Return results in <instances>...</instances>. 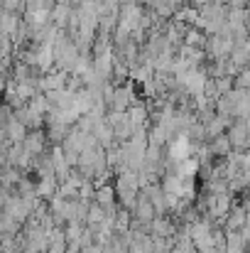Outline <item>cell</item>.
<instances>
[{
	"mask_svg": "<svg viewBox=\"0 0 250 253\" xmlns=\"http://www.w3.org/2000/svg\"><path fill=\"white\" fill-rule=\"evenodd\" d=\"M231 145H233V153H248L250 150V130L246 121H233L231 128L226 130Z\"/></svg>",
	"mask_w": 250,
	"mask_h": 253,
	"instance_id": "cell-1",
	"label": "cell"
},
{
	"mask_svg": "<svg viewBox=\"0 0 250 253\" xmlns=\"http://www.w3.org/2000/svg\"><path fill=\"white\" fill-rule=\"evenodd\" d=\"M248 207L243 204V202H238L236 199V204H233V209H231V214L223 219V231L226 234H233V231H243V226H246V219H248Z\"/></svg>",
	"mask_w": 250,
	"mask_h": 253,
	"instance_id": "cell-3",
	"label": "cell"
},
{
	"mask_svg": "<svg viewBox=\"0 0 250 253\" xmlns=\"http://www.w3.org/2000/svg\"><path fill=\"white\" fill-rule=\"evenodd\" d=\"M0 25H2V35L12 37V35L20 30V25H22V17H20V15H15V12H5V10H2Z\"/></svg>",
	"mask_w": 250,
	"mask_h": 253,
	"instance_id": "cell-8",
	"label": "cell"
},
{
	"mask_svg": "<svg viewBox=\"0 0 250 253\" xmlns=\"http://www.w3.org/2000/svg\"><path fill=\"white\" fill-rule=\"evenodd\" d=\"M71 15H74V7H71V5H59V2H57L54 10H52V25H57L59 30H67Z\"/></svg>",
	"mask_w": 250,
	"mask_h": 253,
	"instance_id": "cell-5",
	"label": "cell"
},
{
	"mask_svg": "<svg viewBox=\"0 0 250 253\" xmlns=\"http://www.w3.org/2000/svg\"><path fill=\"white\" fill-rule=\"evenodd\" d=\"M209 148H211V153H214L216 160H226V158L233 155V145H231V140H228L226 133L218 135V138H214V140H209Z\"/></svg>",
	"mask_w": 250,
	"mask_h": 253,
	"instance_id": "cell-4",
	"label": "cell"
},
{
	"mask_svg": "<svg viewBox=\"0 0 250 253\" xmlns=\"http://www.w3.org/2000/svg\"><path fill=\"white\" fill-rule=\"evenodd\" d=\"M49 148H52V143H49L44 128H39V130H30V133H27V138H25V153H27L30 158L37 160V158L44 155Z\"/></svg>",
	"mask_w": 250,
	"mask_h": 253,
	"instance_id": "cell-2",
	"label": "cell"
},
{
	"mask_svg": "<svg viewBox=\"0 0 250 253\" xmlns=\"http://www.w3.org/2000/svg\"><path fill=\"white\" fill-rule=\"evenodd\" d=\"M228 62H231V64H233L238 72L248 69V67H250V44H246V47H236Z\"/></svg>",
	"mask_w": 250,
	"mask_h": 253,
	"instance_id": "cell-7",
	"label": "cell"
},
{
	"mask_svg": "<svg viewBox=\"0 0 250 253\" xmlns=\"http://www.w3.org/2000/svg\"><path fill=\"white\" fill-rule=\"evenodd\" d=\"M246 123H248V130H250V118H248V121H246Z\"/></svg>",
	"mask_w": 250,
	"mask_h": 253,
	"instance_id": "cell-12",
	"label": "cell"
},
{
	"mask_svg": "<svg viewBox=\"0 0 250 253\" xmlns=\"http://www.w3.org/2000/svg\"><path fill=\"white\" fill-rule=\"evenodd\" d=\"M184 44H186V47H196V49H206L209 35H206L204 30H199V27H189V32H186V37H184Z\"/></svg>",
	"mask_w": 250,
	"mask_h": 253,
	"instance_id": "cell-6",
	"label": "cell"
},
{
	"mask_svg": "<svg viewBox=\"0 0 250 253\" xmlns=\"http://www.w3.org/2000/svg\"><path fill=\"white\" fill-rule=\"evenodd\" d=\"M81 253H103V246H101V244H93V246H86V249H81Z\"/></svg>",
	"mask_w": 250,
	"mask_h": 253,
	"instance_id": "cell-11",
	"label": "cell"
},
{
	"mask_svg": "<svg viewBox=\"0 0 250 253\" xmlns=\"http://www.w3.org/2000/svg\"><path fill=\"white\" fill-rule=\"evenodd\" d=\"M241 234H243V239H246V244H248V246H250V211H248V219H246V226H243V231H241Z\"/></svg>",
	"mask_w": 250,
	"mask_h": 253,
	"instance_id": "cell-10",
	"label": "cell"
},
{
	"mask_svg": "<svg viewBox=\"0 0 250 253\" xmlns=\"http://www.w3.org/2000/svg\"><path fill=\"white\" fill-rule=\"evenodd\" d=\"M2 10L25 17V12H27V0H2Z\"/></svg>",
	"mask_w": 250,
	"mask_h": 253,
	"instance_id": "cell-9",
	"label": "cell"
}]
</instances>
